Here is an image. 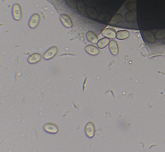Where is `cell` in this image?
I'll return each instance as SVG.
<instances>
[{
	"label": "cell",
	"instance_id": "obj_1",
	"mask_svg": "<svg viewBox=\"0 0 165 152\" xmlns=\"http://www.w3.org/2000/svg\"><path fill=\"white\" fill-rule=\"evenodd\" d=\"M43 128L46 133L51 134H57L59 131V128L57 124L52 122H47L45 123Z\"/></svg>",
	"mask_w": 165,
	"mask_h": 152
},
{
	"label": "cell",
	"instance_id": "obj_2",
	"mask_svg": "<svg viewBox=\"0 0 165 152\" xmlns=\"http://www.w3.org/2000/svg\"><path fill=\"white\" fill-rule=\"evenodd\" d=\"M12 14L14 18L17 21L20 20L22 17V12L21 6L18 4L14 5L12 9Z\"/></svg>",
	"mask_w": 165,
	"mask_h": 152
},
{
	"label": "cell",
	"instance_id": "obj_3",
	"mask_svg": "<svg viewBox=\"0 0 165 152\" xmlns=\"http://www.w3.org/2000/svg\"><path fill=\"white\" fill-rule=\"evenodd\" d=\"M95 127L93 123L90 122L87 124L85 128V132L87 137L89 138L93 137L95 134Z\"/></svg>",
	"mask_w": 165,
	"mask_h": 152
},
{
	"label": "cell",
	"instance_id": "obj_4",
	"mask_svg": "<svg viewBox=\"0 0 165 152\" xmlns=\"http://www.w3.org/2000/svg\"><path fill=\"white\" fill-rule=\"evenodd\" d=\"M58 51V48L56 46L51 47L44 54V58L46 60H50L52 59L57 54Z\"/></svg>",
	"mask_w": 165,
	"mask_h": 152
},
{
	"label": "cell",
	"instance_id": "obj_5",
	"mask_svg": "<svg viewBox=\"0 0 165 152\" xmlns=\"http://www.w3.org/2000/svg\"><path fill=\"white\" fill-rule=\"evenodd\" d=\"M41 17L38 14H34L30 18L29 22V25L32 29L36 28L39 24Z\"/></svg>",
	"mask_w": 165,
	"mask_h": 152
},
{
	"label": "cell",
	"instance_id": "obj_6",
	"mask_svg": "<svg viewBox=\"0 0 165 152\" xmlns=\"http://www.w3.org/2000/svg\"><path fill=\"white\" fill-rule=\"evenodd\" d=\"M60 19L64 26L70 28L73 25L72 21L70 17L66 14H63L60 16Z\"/></svg>",
	"mask_w": 165,
	"mask_h": 152
},
{
	"label": "cell",
	"instance_id": "obj_7",
	"mask_svg": "<svg viewBox=\"0 0 165 152\" xmlns=\"http://www.w3.org/2000/svg\"><path fill=\"white\" fill-rule=\"evenodd\" d=\"M42 59V55L39 53H35L31 55L27 60L30 64H34L39 63Z\"/></svg>",
	"mask_w": 165,
	"mask_h": 152
},
{
	"label": "cell",
	"instance_id": "obj_8",
	"mask_svg": "<svg viewBox=\"0 0 165 152\" xmlns=\"http://www.w3.org/2000/svg\"><path fill=\"white\" fill-rule=\"evenodd\" d=\"M109 49L112 54L114 55H118L119 52L118 45L116 41L112 40L109 44Z\"/></svg>",
	"mask_w": 165,
	"mask_h": 152
},
{
	"label": "cell",
	"instance_id": "obj_9",
	"mask_svg": "<svg viewBox=\"0 0 165 152\" xmlns=\"http://www.w3.org/2000/svg\"><path fill=\"white\" fill-rule=\"evenodd\" d=\"M143 38L148 42L153 43L155 41V37L152 32L150 31H144L143 32Z\"/></svg>",
	"mask_w": 165,
	"mask_h": 152
},
{
	"label": "cell",
	"instance_id": "obj_10",
	"mask_svg": "<svg viewBox=\"0 0 165 152\" xmlns=\"http://www.w3.org/2000/svg\"><path fill=\"white\" fill-rule=\"evenodd\" d=\"M86 52L89 54L92 55H97L100 52V51L98 48L92 45H88L85 47Z\"/></svg>",
	"mask_w": 165,
	"mask_h": 152
},
{
	"label": "cell",
	"instance_id": "obj_11",
	"mask_svg": "<svg viewBox=\"0 0 165 152\" xmlns=\"http://www.w3.org/2000/svg\"><path fill=\"white\" fill-rule=\"evenodd\" d=\"M102 34L104 37L111 39H114L116 37L115 31L113 30L109 29L103 30L102 32Z\"/></svg>",
	"mask_w": 165,
	"mask_h": 152
},
{
	"label": "cell",
	"instance_id": "obj_12",
	"mask_svg": "<svg viewBox=\"0 0 165 152\" xmlns=\"http://www.w3.org/2000/svg\"><path fill=\"white\" fill-rule=\"evenodd\" d=\"M129 36V33L126 30L119 31L116 33V38L120 40L126 39L128 38Z\"/></svg>",
	"mask_w": 165,
	"mask_h": 152
},
{
	"label": "cell",
	"instance_id": "obj_13",
	"mask_svg": "<svg viewBox=\"0 0 165 152\" xmlns=\"http://www.w3.org/2000/svg\"><path fill=\"white\" fill-rule=\"evenodd\" d=\"M87 37L88 40L93 44L98 43L99 38L96 34L92 31H89L87 34Z\"/></svg>",
	"mask_w": 165,
	"mask_h": 152
},
{
	"label": "cell",
	"instance_id": "obj_14",
	"mask_svg": "<svg viewBox=\"0 0 165 152\" xmlns=\"http://www.w3.org/2000/svg\"><path fill=\"white\" fill-rule=\"evenodd\" d=\"M109 42V39L106 38H103L99 41L97 43V46L100 49H103L108 45Z\"/></svg>",
	"mask_w": 165,
	"mask_h": 152
},
{
	"label": "cell",
	"instance_id": "obj_15",
	"mask_svg": "<svg viewBox=\"0 0 165 152\" xmlns=\"http://www.w3.org/2000/svg\"><path fill=\"white\" fill-rule=\"evenodd\" d=\"M136 13L135 12H130L126 14L125 18L127 21H131L136 19Z\"/></svg>",
	"mask_w": 165,
	"mask_h": 152
},
{
	"label": "cell",
	"instance_id": "obj_16",
	"mask_svg": "<svg viewBox=\"0 0 165 152\" xmlns=\"http://www.w3.org/2000/svg\"><path fill=\"white\" fill-rule=\"evenodd\" d=\"M155 38L159 40L163 39L165 37V29L157 31L155 34Z\"/></svg>",
	"mask_w": 165,
	"mask_h": 152
},
{
	"label": "cell",
	"instance_id": "obj_17",
	"mask_svg": "<svg viewBox=\"0 0 165 152\" xmlns=\"http://www.w3.org/2000/svg\"><path fill=\"white\" fill-rule=\"evenodd\" d=\"M123 17L120 14H117L112 18L111 22H112V23H113V24H116L115 23L117 24V23L121 21Z\"/></svg>",
	"mask_w": 165,
	"mask_h": 152
},
{
	"label": "cell",
	"instance_id": "obj_18",
	"mask_svg": "<svg viewBox=\"0 0 165 152\" xmlns=\"http://www.w3.org/2000/svg\"><path fill=\"white\" fill-rule=\"evenodd\" d=\"M66 2L68 6L72 8H75L76 7V2L75 0H66Z\"/></svg>",
	"mask_w": 165,
	"mask_h": 152
},
{
	"label": "cell",
	"instance_id": "obj_19",
	"mask_svg": "<svg viewBox=\"0 0 165 152\" xmlns=\"http://www.w3.org/2000/svg\"><path fill=\"white\" fill-rule=\"evenodd\" d=\"M136 3L135 2L129 3L127 5V9L130 11L134 10L136 9Z\"/></svg>",
	"mask_w": 165,
	"mask_h": 152
},
{
	"label": "cell",
	"instance_id": "obj_20",
	"mask_svg": "<svg viewBox=\"0 0 165 152\" xmlns=\"http://www.w3.org/2000/svg\"><path fill=\"white\" fill-rule=\"evenodd\" d=\"M163 42L164 44H165V37L163 39Z\"/></svg>",
	"mask_w": 165,
	"mask_h": 152
}]
</instances>
